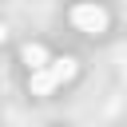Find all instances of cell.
Wrapping results in <instances>:
<instances>
[{"instance_id": "1", "label": "cell", "mask_w": 127, "mask_h": 127, "mask_svg": "<svg viewBox=\"0 0 127 127\" xmlns=\"http://www.w3.org/2000/svg\"><path fill=\"white\" fill-rule=\"evenodd\" d=\"M75 71H79V64H75L71 56H60V60H48L44 67H32L28 87H32V95H48V91H56L60 83H67Z\"/></svg>"}, {"instance_id": "2", "label": "cell", "mask_w": 127, "mask_h": 127, "mask_svg": "<svg viewBox=\"0 0 127 127\" xmlns=\"http://www.w3.org/2000/svg\"><path fill=\"white\" fill-rule=\"evenodd\" d=\"M71 24H75L79 32L99 36V32H107V12H103L99 4H75V8H71Z\"/></svg>"}, {"instance_id": "3", "label": "cell", "mask_w": 127, "mask_h": 127, "mask_svg": "<svg viewBox=\"0 0 127 127\" xmlns=\"http://www.w3.org/2000/svg\"><path fill=\"white\" fill-rule=\"evenodd\" d=\"M20 56H24L28 71H32V67H44V64H48V48H44V44H24V52H20Z\"/></svg>"}, {"instance_id": "4", "label": "cell", "mask_w": 127, "mask_h": 127, "mask_svg": "<svg viewBox=\"0 0 127 127\" xmlns=\"http://www.w3.org/2000/svg\"><path fill=\"white\" fill-rule=\"evenodd\" d=\"M4 40H8V28H4V24H0V44H4Z\"/></svg>"}]
</instances>
